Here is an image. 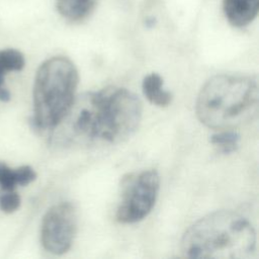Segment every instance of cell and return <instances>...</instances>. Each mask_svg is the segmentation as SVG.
I'll return each instance as SVG.
<instances>
[{
  "instance_id": "3",
  "label": "cell",
  "mask_w": 259,
  "mask_h": 259,
  "mask_svg": "<svg viewBox=\"0 0 259 259\" xmlns=\"http://www.w3.org/2000/svg\"><path fill=\"white\" fill-rule=\"evenodd\" d=\"M258 98L255 76L220 74L201 87L195 111L199 121L209 128L235 130L257 115Z\"/></svg>"
},
{
  "instance_id": "5",
  "label": "cell",
  "mask_w": 259,
  "mask_h": 259,
  "mask_svg": "<svg viewBox=\"0 0 259 259\" xmlns=\"http://www.w3.org/2000/svg\"><path fill=\"white\" fill-rule=\"evenodd\" d=\"M159 187L160 177L153 169L124 176L119 186L116 220L122 224H135L144 220L155 205Z\"/></svg>"
},
{
  "instance_id": "2",
  "label": "cell",
  "mask_w": 259,
  "mask_h": 259,
  "mask_svg": "<svg viewBox=\"0 0 259 259\" xmlns=\"http://www.w3.org/2000/svg\"><path fill=\"white\" fill-rule=\"evenodd\" d=\"M181 252L189 258H251L256 251L252 224L233 210L212 211L183 234Z\"/></svg>"
},
{
  "instance_id": "1",
  "label": "cell",
  "mask_w": 259,
  "mask_h": 259,
  "mask_svg": "<svg viewBox=\"0 0 259 259\" xmlns=\"http://www.w3.org/2000/svg\"><path fill=\"white\" fill-rule=\"evenodd\" d=\"M143 105L130 90L106 87L75 97L58 124L52 143L58 147H90L117 144L139 127Z\"/></svg>"
},
{
  "instance_id": "12",
  "label": "cell",
  "mask_w": 259,
  "mask_h": 259,
  "mask_svg": "<svg viewBox=\"0 0 259 259\" xmlns=\"http://www.w3.org/2000/svg\"><path fill=\"white\" fill-rule=\"evenodd\" d=\"M210 143L220 148L225 154L233 153L237 150L240 135L235 130H222L210 137Z\"/></svg>"
},
{
  "instance_id": "8",
  "label": "cell",
  "mask_w": 259,
  "mask_h": 259,
  "mask_svg": "<svg viewBox=\"0 0 259 259\" xmlns=\"http://www.w3.org/2000/svg\"><path fill=\"white\" fill-rule=\"evenodd\" d=\"M36 178V173L28 165L10 168L0 162V190H15V187L25 186Z\"/></svg>"
},
{
  "instance_id": "14",
  "label": "cell",
  "mask_w": 259,
  "mask_h": 259,
  "mask_svg": "<svg viewBox=\"0 0 259 259\" xmlns=\"http://www.w3.org/2000/svg\"><path fill=\"white\" fill-rule=\"evenodd\" d=\"M155 23H156V18H154V17H148L145 21V24L147 27H153L155 25Z\"/></svg>"
},
{
  "instance_id": "4",
  "label": "cell",
  "mask_w": 259,
  "mask_h": 259,
  "mask_svg": "<svg viewBox=\"0 0 259 259\" xmlns=\"http://www.w3.org/2000/svg\"><path fill=\"white\" fill-rule=\"evenodd\" d=\"M78 71L63 56L45 61L33 85V123L39 130H52L62 119L75 99Z\"/></svg>"
},
{
  "instance_id": "6",
  "label": "cell",
  "mask_w": 259,
  "mask_h": 259,
  "mask_svg": "<svg viewBox=\"0 0 259 259\" xmlns=\"http://www.w3.org/2000/svg\"><path fill=\"white\" fill-rule=\"evenodd\" d=\"M77 233V212L69 202L53 205L42 218L40 242L50 253L62 255L72 246Z\"/></svg>"
},
{
  "instance_id": "11",
  "label": "cell",
  "mask_w": 259,
  "mask_h": 259,
  "mask_svg": "<svg viewBox=\"0 0 259 259\" xmlns=\"http://www.w3.org/2000/svg\"><path fill=\"white\" fill-rule=\"evenodd\" d=\"M97 0H56L58 12L70 21H81L94 10Z\"/></svg>"
},
{
  "instance_id": "9",
  "label": "cell",
  "mask_w": 259,
  "mask_h": 259,
  "mask_svg": "<svg viewBox=\"0 0 259 259\" xmlns=\"http://www.w3.org/2000/svg\"><path fill=\"white\" fill-rule=\"evenodd\" d=\"M25 65L24 56L15 49L0 50V101L10 100V92L5 86V76L9 72L21 71Z\"/></svg>"
},
{
  "instance_id": "13",
  "label": "cell",
  "mask_w": 259,
  "mask_h": 259,
  "mask_svg": "<svg viewBox=\"0 0 259 259\" xmlns=\"http://www.w3.org/2000/svg\"><path fill=\"white\" fill-rule=\"evenodd\" d=\"M20 206V197L15 190H0V209L11 213Z\"/></svg>"
},
{
  "instance_id": "7",
  "label": "cell",
  "mask_w": 259,
  "mask_h": 259,
  "mask_svg": "<svg viewBox=\"0 0 259 259\" xmlns=\"http://www.w3.org/2000/svg\"><path fill=\"white\" fill-rule=\"evenodd\" d=\"M223 7L225 15L232 25L244 27L257 16L259 0H224Z\"/></svg>"
},
{
  "instance_id": "10",
  "label": "cell",
  "mask_w": 259,
  "mask_h": 259,
  "mask_svg": "<svg viewBox=\"0 0 259 259\" xmlns=\"http://www.w3.org/2000/svg\"><path fill=\"white\" fill-rule=\"evenodd\" d=\"M142 89L146 98L160 107L168 106L173 99L172 94L163 89V79L157 73H151L144 78Z\"/></svg>"
}]
</instances>
